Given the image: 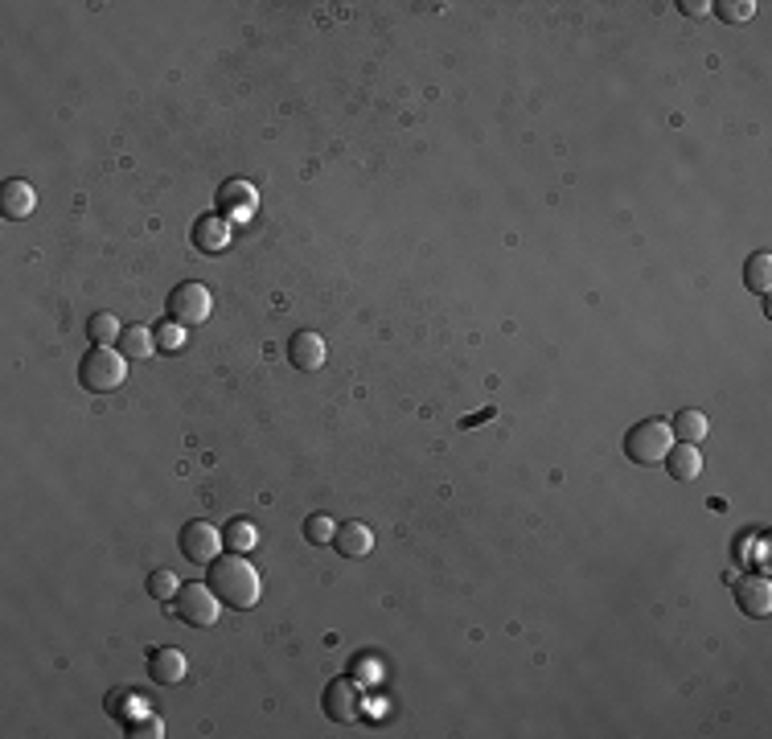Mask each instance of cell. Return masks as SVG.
I'll return each instance as SVG.
<instances>
[{"mask_svg": "<svg viewBox=\"0 0 772 739\" xmlns=\"http://www.w3.org/2000/svg\"><path fill=\"white\" fill-rule=\"evenodd\" d=\"M206 583L214 588V596L226 604V608H255L259 596H263V579L259 571L235 551V555H218L210 567H206Z\"/></svg>", "mask_w": 772, "mask_h": 739, "instance_id": "obj_1", "label": "cell"}, {"mask_svg": "<svg viewBox=\"0 0 772 739\" xmlns=\"http://www.w3.org/2000/svg\"><path fill=\"white\" fill-rule=\"evenodd\" d=\"M79 382L87 386L91 395H111V391H120V386L128 382L124 354H115L111 345H95V349H87V358L79 362Z\"/></svg>", "mask_w": 772, "mask_h": 739, "instance_id": "obj_2", "label": "cell"}, {"mask_svg": "<svg viewBox=\"0 0 772 739\" xmlns=\"http://www.w3.org/2000/svg\"><path fill=\"white\" fill-rule=\"evenodd\" d=\"M674 436H670V423L662 419H641L629 427V436H625V452L633 464H641V469H653L658 460H666Z\"/></svg>", "mask_w": 772, "mask_h": 739, "instance_id": "obj_3", "label": "cell"}, {"mask_svg": "<svg viewBox=\"0 0 772 739\" xmlns=\"http://www.w3.org/2000/svg\"><path fill=\"white\" fill-rule=\"evenodd\" d=\"M173 612H177V620H185L189 629H210L218 620V612H222V600L214 596L210 583H189V588H181L173 596Z\"/></svg>", "mask_w": 772, "mask_h": 739, "instance_id": "obj_4", "label": "cell"}, {"mask_svg": "<svg viewBox=\"0 0 772 739\" xmlns=\"http://www.w3.org/2000/svg\"><path fill=\"white\" fill-rule=\"evenodd\" d=\"M210 308H214V296L206 284L198 280H185L169 292V317L181 325V329H193V325H202L210 321Z\"/></svg>", "mask_w": 772, "mask_h": 739, "instance_id": "obj_5", "label": "cell"}, {"mask_svg": "<svg viewBox=\"0 0 772 739\" xmlns=\"http://www.w3.org/2000/svg\"><path fill=\"white\" fill-rule=\"evenodd\" d=\"M321 707L333 723H358L362 719V686L345 674V678H333L325 686V698H321Z\"/></svg>", "mask_w": 772, "mask_h": 739, "instance_id": "obj_6", "label": "cell"}, {"mask_svg": "<svg viewBox=\"0 0 772 739\" xmlns=\"http://www.w3.org/2000/svg\"><path fill=\"white\" fill-rule=\"evenodd\" d=\"M222 530L218 526H210V522H189L185 530H181V555L189 559V563H202V567H210L218 555H222Z\"/></svg>", "mask_w": 772, "mask_h": 739, "instance_id": "obj_7", "label": "cell"}, {"mask_svg": "<svg viewBox=\"0 0 772 739\" xmlns=\"http://www.w3.org/2000/svg\"><path fill=\"white\" fill-rule=\"evenodd\" d=\"M148 674L157 686H181L189 674V661L181 649H152L148 653Z\"/></svg>", "mask_w": 772, "mask_h": 739, "instance_id": "obj_8", "label": "cell"}, {"mask_svg": "<svg viewBox=\"0 0 772 739\" xmlns=\"http://www.w3.org/2000/svg\"><path fill=\"white\" fill-rule=\"evenodd\" d=\"M736 604L744 616H768L772 612V583L764 575H744L736 583Z\"/></svg>", "mask_w": 772, "mask_h": 739, "instance_id": "obj_9", "label": "cell"}, {"mask_svg": "<svg viewBox=\"0 0 772 739\" xmlns=\"http://www.w3.org/2000/svg\"><path fill=\"white\" fill-rule=\"evenodd\" d=\"M325 337L321 333H313V329H304V333H296L292 341H288V362L296 366V370H321L325 366Z\"/></svg>", "mask_w": 772, "mask_h": 739, "instance_id": "obj_10", "label": "cell"}, {"mask_svg": "<svg viewBox=\"0 0 772 739\" xmlns=\"http://www.w3.org/2000/svg\"><path fill=\"white\" fill-rule=\"evenodd\" d=\"M193 247L206 255H222L230 247V222L222 214H202L193 222Z\"/></svg>", "mask_w": 772, "mask_h": 739, "instance_id": "obj_11", "label": "cell"}, {"mask_svg": "<svg viewBox=\"0 0 772 739\" xmlns=\"http://www.w3.org/2000/svg\"><path fill=\"white\" fill-rule=\"evenodd\" d=\"M33 210H37V193H33V185H25L21 177H13V181L0 185V214H5V218L25 222Z\"/></svg>", "mask_w": 772, "mask_h": 739, "instance_id": "obj_12", "label": "cell"}, {"mask_svg": "<svg viewBox=\"0 0 772 739\" xmlns=\"http://www.w3.org/2000/svg\"><path fill=\"white\" fill-rule=\"evenodd\" d=\"M333 547H337L341 559H366L374 551V530L366 522H345L333 534Z\"/></svg>", "mask_w": 772, "mask_h": 739, "instance_id": "obj_13", "label": "cell"}, {"mask_svg": "<svg viewBox=\"0 0 772 739\" xmlns=\"http://www.w3.org/2000/svg\"><path fill=\"white\" fill-rule=\"evenodd\" d=\"M255 206H259L255 185H247V181H222V185H218V214L247 218Z\"/></svg>", "mask_w": 772, "mask_h": 739, "instance_id": "obj_14", "label": "cell"}, {"mask_svg": "<svg viewBox=\"0 0 772 739\" xmlns=\"http://www.w3.org/2000/svg\"><path fill=\"white\" fill-rule=\"evenodd\" d=\"M666 469H670V477L674 481H694L703 473V452H699V444H670V452H666Z\"/></svg>", "mask_w": 772, "mask_h": 739, "instance_id": "obj_15", "label": "cell"}, {"mask_svg": "<svg viewBox=\"0 0 772 739\" xmlns=\"http://www.w3.org/2000/svg\"><path fill=\"white\" fill-rule=\"evenodd\" d=\"M120 354L128 362H148L157 354V329H144V325H128L120 333Z\"/></svg>", "mask_w": 772, "mask_h": 739, "instance_id": "obj_16", "label": "cell"}, {"mask_svg": "<svg viewBox=\"0 0 772 739\" xmlns=\"http://www.w3.org/2000/svg\"><path fill=\"white\" fill-rule=\"evenodd\" d=\"M670 436L678 444H699L707 436V415L703 411H694V407H682L674 419H670Z\"/></svg>", "mask_w": 772, "mask_h": 739, "instance_id": "obj_17", "label": "cell"}, {"mask_svg": "<svg viewBox=\"0 0 772 739\" xmlns=\"http://www.w3.org/2000/svg\"><path fill=\"white\" fill-rule=\"evenodd\" d=\"M744 284H748L756 296H768V288H772V255H768V251L748 255V263H744Z\"/></svg>", "mask_w": 772, "mask_h": 739, "instance_id": "obj_18", "label": "cell"}, {"mask_svg": "<svg viewBox=\"0 0 772 739\" xmlns=\"http://www.w3.org/2000/svg\"><path fill=\"white\" fill-rule=\"evenodd\" d=\"M222 542L230 551H251V547H259V526L255 522H247V518H235V522H226L222 526Z\"/></svg>", "mask_w": 772, "mask_h": 739, "instance_id": "obj_19", "label": "cell"}, {"mask_svg": "<svg viewBox=\"0 0 772 739\" xmlns=\"http://www.w3.org/2000/svg\"><path fill=\"white\" fill-rule=\"evenodd\" d=\"M711 13L719 21H727V25H744V21L756 17V5H752V0H715Z\"/></svg>", "mask_w": 772, "mask_h": 739, "instance_id": "obj_20", "label": "cell"}, {"mask_svg": "<svg viewBox=\"0 0 772 739\" xmlns=\"http://www.w3.org/2000/svg\"><path fill=\"white\" fill-rule=\"evenodd\" d=\"M87 337H91L95 345H111V341H120V321H115L111 313H95V317L87 321Z\"/></svg>", "mask_w": 772, "mask_h": 739, "instance_id": "obj_21", "label": "cell"}, {"mask_svg": "<svg viewBox=\"0 0 772 739\" xmlns=\"http://www.w3.org/2000/svg\"><path fill=\"white\" fill-rule=\"evenodd\" d=\"M177 592H181V583H177L173 571L161 567V571H152V575H148V596H152V600H169V604H173Z\"/></svg>", "mask_w": 772, "mask_h": 739, "instance_id": "obj_22", "label": "cell"}, {"mask_svg": "<svg viewBox=\"0 0 772 739\" xmlns=\"http://www.w3.org/2000/svg\"><path fill=\"white\" fill-rule=\"evenodd\" d=\"M333 534H337V526L325 518V514H313L304 522V538L313 542V547H321V542H333Z\"/></svg>", "mask_w": 772, "mask_h": 739, "instance_id": "obj_23", "label": "cell"}, {"mask_svg": "<svg viewBox=\"0 0 772 739\" xmlns=\"http://www.w3.org/2000/svg\"><path fill=\"white\" fill-rule=\"evenodd\" d=\"M181 341H185V329L173 321V325H157V349H181Z\"/></svg>", "mask_w": 772, "mask_h": 739, "instance_id": "obj_24", "label": "cell"}, {"mask_svg": "<svg viewBox=\"0 0 772 739\" xmlns=\"http://www.w3.org/2000/svg\"><path fill=\"white\" fill-rule=\"evenodd\" d=\"M686 17H707L711 13V5H707V0H682V5H678Z\"/></svg>", "mask_w": 772, "mask_h": 739, "instance_id": "obj_25", "label": "cell"}, {"mask_svg": "<svg viewBox=\"0 0 772 739\" xmlns=\"http://www.w3.org/2000/svg\"><path fill=\"white\" fill-rule=\"evenodd\" d=\"M132 735H165V727H161V719H148V723H140V731H132Z\"/></svg>", "mask_w": 772, "mask_h": 739, "instance_id": "obj_26", "label": "cell"}]
</instances>
